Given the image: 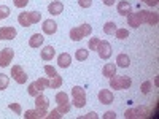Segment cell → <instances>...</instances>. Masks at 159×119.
<instances>
[{"label":"cell","mask_w":159,"mask_h":119,"mask_svg":"<svg viewBox=\"0 0 159 119\" xmlns=\"http://www.w3.org/2000/svg\"><path fill=\"white\" fill-rule=\"evenodd\" d=\"M10 16V8L7 5H2L0 7V19H5Z\"/></svg>","instance_id":"obj_32"},{"label":"cell","mask_w":159,"mask_h":119,"mask_svg":"<svg viewBox=\"0 0 159 119\" xmlns=\"http://www.w3.org/2000/svg\"><path fill=\"white\" fill-rule=\"evenodd\" d=\"M88 56H89V51L84 49V48H80V49H76V52H75V59H76V60H81V62L86 60Z\"/></svg>","instance_id":"obj_23"},{"label":"cell","mask_w":159,"mask_h":119,"mask_svg":"<svg viewBox=\"0 0 159 119\" xmlns=\"http://www.w3.org/2000/svg\"><path fill=\"white\" fill-rule=\"evenodd\" d=\"M18 22L22 25V27H30V21H29V16H27V13H21V15L18 16Z\"/></svg>","instance_id":"obj_26"},{"label":"cell","mask_w":159,"mask_h":119,"mask_svg":"<svg viewBox=\"0 0 159 119\" xmlns=\"http://www.w3.org/2000/svg\"><path fill=\"white\" fill-rule=\"evenodd\" d=\"M8 108H10L11 111H15L16 114H22V108H21V105H19V103H10V105H8Z\"/></svg>","instance_id":"obj_33"},{"label":"cell","mask_w":159,"mask_h":119,"mask_svg":"<svg viewBox=\"0 0 159 119\" xmlns=\"http://www.w3.org/2000/svg\"><path fill=\"white\" fill-rule=\"evenodd\" d=\"M43 89H45V86L42 84L37 79V81H34V83H30L29 84V87H27V92H29V95H32V97H37V95H40L43 92Z\"/></svg>","instance_id":"obj_10"},{"label":"cell","mask_w":159,"mask_h":119,"mask_svg":"<svg viewBox=\"0 0 159 119\" xmlns=\"http://www.w3.org/2000/svg\"><path fill=\"white\" fill-rule=\"evenodd\" d=\"M116 117V113L115 111H107L103 114V119H115Z\"/></svg>","instance_id":"obj_41"},{"label":"cell","mask_w":159,"mask_h":119,"mask_svg":"<svg viewBox=\"0 0 159 119\" xmlns=\"http://www.w3.org/2000/svg\"><path fill=\"white\" fill-rule=\"evenodd\" d=\"M102 2H103V5H107V7H113L116 0H102Z\"/></svg>","instance_id":"obj_43"},{"label":"cell","mask_w":159,"mask_h":119,"mask_svg":"<svg viewBox=\"0 0 159 119\" xmlns=\"http://www.w3.org/2000/svg\"><path fill=\"white\" fill-rule=\"evenodd\" d=\"M148 116V110L145 107H139V108H134V110H127L124 113V117L126 119H130V117H147Z\"/></svg>","instance_id":"obj_7"},{"label":"cell","mask_w":159,"mask_h":119,"mask_svg":"<svg viewBox=\"0 0 159 119\" xmlns=\"http://www.w3.org/2000/svg\"><path fill=\"white\" fill-rule=\"evenodd\" d=\"M56 102H57L59 107H65V105H70V102H69V95L65 94V92H57V94H56Z\"/></svg>","instance_id":"obj_20"},{"label":"cell","mask_w":159,"mask_h":119,"mask_svg":"<svg viewBox=\"0 0 159 119\" xmlns=\"http://www.w3.org/2000/svg\"><path fill=\"white\" fill-rule=\"evenodd\" d=\"M127 22H129V25H130V27H134V29L140 27V24H143L140 11H137V13H130V15L127 16Z\"/></svg>","instance_id":"obj_11"},{"label":"cell","mask_w":159,"mask_h":119,"mask_svg":"<svg viewBox=\"0 0 159 119\" xmlns=\"http://www.w3.org/2000/svg\"><path fill=\"white\" fill-rule=\"evenodd\" d=\"M99 100H100V103H103V105L113 103V92L108 90V89H102V90L99 92Z\"/></svg>","instance_id":"obj_12"},{"label":"cell","mask_w":159,"mask_h":119,"mask_svg":"<svg viewBox=\"0 0 159 119\" xmlns=\"http://www.w3.org/2000/svg\"><path fill=\"white\" fill-rule=\"evenodd\" d=\"M145 3L150 5V7H156V5H157V0H147Z\"/></svg>","instance_id":"obj_44"},{"label":"cell","mask_w":159,"mask_h":119,"mask_svg":"<svg viewBox=\"0 0 159 119\" xmlns=\"http://www.w3.org/2000/svg\"><path fill=\"white\" fill-rule=\"evenodd\" d=\"M48 11L51 13V15H54V16H57V15H61V13L64 11V5H62V2H51L49 5H48Z\"/></svg>","instance_id":"obj_14"},{"label":"cell","mask_w":159,"mask_h":119,"mask_svg":"<svg viewBox=\"0 0 159 119\" xmlns=\"http://www.w3.org/2000/svg\"><path fill=\"white\" fill-rule=\"evenodd\" d=\"M78 5L81 8H89L92 5V0H78Z\"/></svg>","instance_id":"obj_37"},{"label":"cell","mask_w":159,"mask_h":119,"mask_svg":"<svg viewBox=\"0 0 159 119\" xmlns=\"http://www.w3.org/2000/svg\"><path fill=\"white\" fill-rule=\"evenodd\" d=\"M132 84V79L129 76H111L110 78V87L115 90H123V89H129Z\"/></svg>","instance_id":"obj_2"},{"label":"cell","mask_w":159,"mask_h":119,"mask_svg":"<svg viewBox=\"0 0 159 119\" xmlns=\"http://www.w3.org/2000/svg\"><path fill=\"white\" fill-rule=\"evenodd\" d=\"M35 107H37V108H42V110H48L49 100H48L43 94H40V95L35 97Z\"/></svg>","instance_id":"obj_18"},{"label":"cell","mask_w":159,"mask_h":119,"mask_svg":"<svg viewBox=\"0 0 159 119\" xmlns=\"http://www.w3.org/2000/svg\"><path fill=\"white\" fill-rule=\"evenodd\" d=\"M27 16H29L30 24H37L40 19H42V15H40L38 11H27Z\"/></svg>","instance_id":"obj_27"},{"label":"cell","mask_w":159,"mask_h":119,"mask_svg":"<svg viewBox=\"0 0 159 119\" xmlns=\"http://www.w3.org/2000/svg\"><path fill=\"white\" fill-rule=\"evenodd\" d=\"M102 73H103V76H107V78L115 76V75H116V65H115V64H107V65L103 67Z\"/></svg>","instance_id":"obj_22"},{"label":"cell","mask_w":159,"mask_h":119,"mask_svg":"<svg viewBox=\"0 0 159 119\" xmlns=\"http://www.w3.org/2000/svg\"><path fill=\"white\" fill-rule=\"evenodd\" d=\"M62 86V78H61V75H56V76H52L51 79H49V89H57V87H61Z\"/></svg>","instance_id":"obj_24"},{"label":"cell","mask_w":159,"mask_h":119,"mask_svg":"<svg viewBox=\"0 0 159 119\" xmlns=\"http://www.w3.org/2000/svg\"><path fill=\"white\" fill-rule=\"evenodd\" d=\"M72 97H73V107L76 108H83L86 105V92L83 87L75 86L72 89Z\"/></svg>","instance_id":"obj_3"},{"label":"cell","mask_w":159,"mask_h":119,"mask_svg":"<svg viewBox=\"0 0 159 119\" xmlns=\"http://www.w3.org/2000/svg\"><path fill=\"white\" fill-rule=\"evenodd\" d=\"M43 32L45 33H48V35H52V33H56V30H57V24H56V21H51V19H46L45 22H43Z\"/></svg>","instance_id":"obj_13"},{"label":"cell","mask_w":159,"mask_h":119,"mask_svg":"<svg viewBox=\"0 0 159 119\" xmlns=\"http://www.w3.org/2000/svg\"><path fill=\"white\" fill-rule=\"evenodd\" d=\"M103 32L107 33V35H115V32H116V24H115L113 21H108L107 24L103 25Z\"/></svg>","instance_id":"obj_25"},{"label":"cell","mask_w":159,"mask_h":119,"mask_svg":"<svg viewBox=\"0 0 159 119\" xmlns=\"http://www.w3.org/2000/svg\"><path fill=\"white\" fill-rule=\"evenodd\" d=\"M157 21H159V16L156 15V13H150V11H148V15H147V24H150V25H156Z\"/></svg>","instance_id":"obj_28"},{"label":"cell","mask_w":159,"mask_h":119,"mask_svg":"<svg viewBox=\"0 0 159 119\" xmlns=\"http://www.w3.org/2000/svg\"><path fill=\"white\" fill-rule=\"evenodd\" d=\"M8 84H10V78L7 75H3V73H0V90L7 89Z\"/></svg>","instance_id":"obj_29"},{"label":"cell","mask_w":159,"mask_h":119,"mask_svg":"<svg viewBox=\"0 0 159 119\" xmlns=\"http://www.w3.org/2000/svg\"><path fill=\"white\" fill-rule=\"evenodd\" d=\"M54 54H56L54 48H52V46H45L43 51H42V59L43 60H51L52 57H54Z\"/></svg>","instance_id":"obj_21"},{"label":"cell","mask_w":159,"mask_h":119,"mask_svg":"<svg viewBox=\"0 0 159 119\" xmlns=\"http://www.w3.org/2000/svg\"><path fill=\"white\" fill-rule=\"evenodd\" d=\"M115 35H116L118 40H126L129 37V32H127V29H116Z\"/></svg>","instance_id":"obj_30"},{"label":"cell","mask_w":159,"mask_h":119,"mask_svg":"<svg viewBox=\"0 0 159 119\" xmlns=\"http://www.w3.org/2000/svg\"><path fill=\"white\" fill-rule=\"evenodd\" d=\"M11 76L13 79L18 83V84H24L25 81H27V75H25L24 68L21 67V65H13V68H11Z\"/></svg>","instance_id":"obj_4"},{"label":"cell","mask_w":159,"mask_h":119,"mask_svg":"<svg viewBox=\"0 0 159 119\" xmlns=\"http://www.w3.org/2000/svg\"><path fill=\"white\" fill-rule=\"evenodd\" d=\"M116 64H118V67H121V68H127L130 65V59H129L127 54H118Z\"/></svg>","instance_id":"obj_19"},{"label":"cell","mask_w":159,"mask_h":119,"mask_svg":"<svg viewBox=\"0 0 159 119\" xmlns=\"http://www.w3.org/2000/svg\"><path fill=\"white\" fill-rule=\"evenodd\" d=\"M140 2H147V0H140Z\"/></svg>","instance_id":"obj_45"},{"label":"cell","mask_w":159,"mask_h":119,"mask_svg":"<svg viewBox=\"0 0 159 119\" xmlns=\"http://www.w3.org/2000/svg\"><path fill=\"white\" fill-rule=\"evenodd\" d=\"M130 3L127 2V0H121V2L118 3V13L121 16H129L130 15Z\"/></svg>","instance_id":"obj_15"},{"label":"cell","mask_w":159,"mask_h":119,"mask_svg":"<svg viewBox=\"0 0 159 119\" xmlns=\"http://www.w3.org/2000/svg\"><path fill=\"white\" fill-rule=\"evenodd\" d=\"M99 43H100V38H91L89 40V49L91 51H96L97 46H99Z\"/></svg>","instance_id":"obj_34"},{"label":"cell","mask_w":159,"mask_h":119,"mask_svg":"<svg viewBox=\"0 0 159 119\" xmlns=\"http://www.w3.org/2000/svg\"><path fill=\"white\" fill-rule=\"evenodd\" d=\"M16 35H18V32L15 27H10V25L0 27V40H13Z\"/></svg>","instance_id":"obj_9"},{"label":"cell","mask_w":159,"mask_h":119,"mask_svg":"<svg viewBox=\"0 0 159 119\" xmlns=\"http://www.w3.org/2000/svg\"><path fill=\"white\" fill-rule=\"evenodd\" d=\"M45 72H46V75H48L49 78H52V76H56V75H57L56 68H54V67H51V65H45Z\"/></svg>","instance_id":"obj_35"},{"label":"cell","mask_w":159,"mask_h":119,"mask_svg":"<svg viewBox=\"0 0 159 119\" xmlns=\"http://www.w3.org/2000/svg\"><path fill=\"white\" fill-rule=\"evenodd\" d=\"M92 33V27L89 24H81L78 25V27H73L70 30V40L73 42H80V40H83L84 37H89Z\"/></svg>","instance_id":"obj_1"},{"label":"cell","mask_w":159,"mask_h":119,"mask_svg":"<svg viewBox=\"0 0 159 119\" xmlns=\"http://www.w3.org/2000/svg\"><path fill=\"white\" fill-rule=\"evenodd\" d=\"M15 2V7H18V8H24L25 5L29 3V0H13Z\"/></svg>","instance_id":"obj_38"},{"label":"cell","mask_w":159,"mask_h":119,"mask_svg":"<svg viewBox=\"0 0 159 119\" xmlns=\"http://www.w3.org/2000/svg\"><path fill=\"white\" fill-rule=\"evenodd\" d=\"M89 117H92V119H97L99 116L96 114V113H88V114H84V116H81L80 119H89Z\"/></svg>","instance_id":"obj_42"},{"label":"cell","mask_w":159,"mask_h":119,"mask_svg":"<svg viewBox=\"0 0 159 119\" xmlns=\"http://www.w3.org/2000/svg\"><path fill=\"white\" fill-rule=\"evenodd\" d=\"M140 89H142L143 94H150V90H151V81H145Z\"/></svg>","instance_id":"obj_36"},{"label":"cell","mask_w":159,"mask_h":119,"mask_svg":"<svg viewBox=\"0 0 159 119\" xmlns=\"http://www.w3.org/2000/svg\"><path fill=\"white\" fill-rule=\"evenodd\" d=\"M70 108H72V105H65V107H59L57 110H59V113H62V114H67V113L70 111Z\"/></svg>","instance_id":"obj_39"},{"label":"cell","mask_w":159,"mask_h":119,"mask_svg":"<svg viewBox=\"0 0 159 119\" xmlns=\"http://www.w3.org/2000/svg\"><path fill=\"white\" fill-rule=\"evenodd\" d=\"M46 117L48 119H61L62 113H59V110H51V113H46Z\"/></svg>","instance_id":"obj_31"},{"label":"cell","mask_w":159,"mask_h":119,"mask_svg":"<svg viewBox=\"0 0 159 119\" xmlns=\"http://www.w3.org/2000/svg\"><path fill=\"white\" fill-rule=\"evenodd\" d=\"M45 42V38L42 33H34L30 38H29V46L30 48H38V46H42Z\"/></svg>","instance_id":"obj_16"},{"label":"cell","mask_w":159,"mask_h":119,"mask_svg":"<svg viewBox=\"0 0 159 119\" xmlns=\"http://www.w3.org/2000/svg\"><path fill=\"white\" fill-rule=\"evenodd\" d=\"M15 57V51L11 48H3L0 51V67H8Z\"/></svg>","instance_id":"obj_6"},{"label":"cell","mask_w":159,"mask_h":119,"mask_svg":"<svg viewBox=\"0 0 159 119\" xmlns=\"http://www.w3.org/2000/svg\"><path fill=\"white\" fill-rule=\"evenodd\" d=\"M70 62H72V57H70V54H67V52H62V54L57 57V65L62 67V68L70 67Z\"/></svg>","instance_id":"obj_17"},{"label":"cell","mask_w":159,"mask_h":119,"mask_svg":"<svg viewBox=\"0 0 159 119\" xmlns=\"http://www.w3.org/2000/svg\"><path fill=\"white\" fill-rule=\"evenodd\" d=\"M38 81L45 86V89H49V79L48 78H38Z\"/></svg>","instance_id":"obj_40"},{"label":"cell","mask_w":159,"mask_h":119,"mask_svg":"<svg viewBox=\"0 0 159 119\" xmlns=\"http://www.w3.org/2000/svg\"><path fill=\"white\" fill-rule=\"evenodd\" d=\"M46 113H48V110L37 108V110L25 111V114H22V116H24L25 119H42V117H46Z\"/></svg>","instance_id":"obj_8"},{"label":"cell","mask_w":159,"mask_h":119,"mask_svg":"<svg viewBox=\"0 0 159 119\" xmlns=\"http://www.w3.org/2000/svg\"><path fill=\"white\" fill-rule=\"evenodd\" d=\"M96 51L99 52L100 59H103V60H107V59L111 57V45L108 42H105V40H100V43H99Z\"/></svg>","instance_id":"obj_5"}]
</instances>
